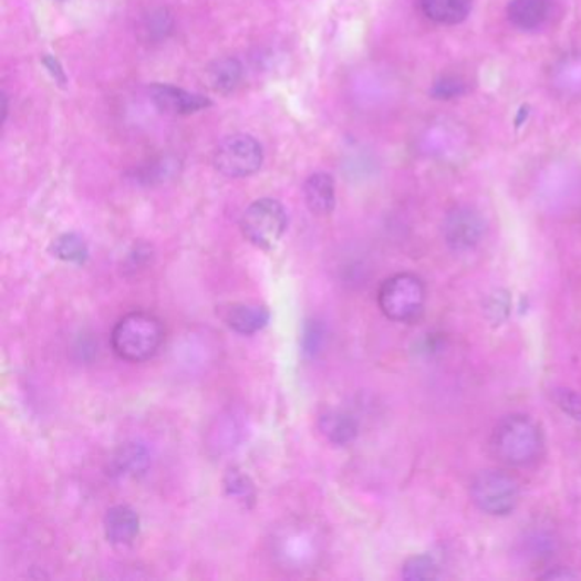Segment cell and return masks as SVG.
Instances as JSON below:
<instances>
[{
    "instance_id": "obj_18",
    "label": "cell",
    "mask_w": 581,
    "mask_h": 581,
    "mask_svg": "<svg viewBox=\"0 0 581 581\" xmlns=\"http://www.w3.org/2000/svg\"><path fill=\"white\" fill-rule=\"evenodd\" d=\"M242 63L234 56L215 60L210 68L207 69V82L215 93L229 94L230 91L238 87L242 81Z\"/></svg>"
},
{
    "instance_id": "obj_27",
    "label": "cell",
    "mask_w": 581,
    "mask_h": 581,
    "mask_svg": "<svg viewBox=\"0 0 581 581\" xmlns=\"http://www.w3.org/2000/svg\"><path fill=\"white\" fill-rule=\"evenodd\" d=\"M486 312L488 318L492 322H504L507 319L508 312H510V299H508L507 292L498 290L489 297L488 305H486Z\"/></svg>"
},
{
    "instance_id": "obj_10",
    "label": "cell",
    "mask_w": 581,
    "mask_h": 581,
    "mask_svg": "<svg viewBox=\"0 0 581 581\" xmlns=\"http://www.w3.org/2000/svg\"><path fill=\"white\" fill-rule=\"evenodd\" d=\"M148 96L167 115H193L204 112L211 106V101L201 94L188 93V91L170 84H153L148 87Z\"/></svg>"
},
{
    "instance_id": "obj_9",
    "label": "cell",
    "mask_w": 581,
    "mask_h": 581,
    "mask_svg": "<svg viewBox=\"0 0 581 581\" xmlns=\"http://www.w3.org/2000/svg\"><path fill=\"white\" fill-rule=\"evenodd\" d=\"M469 135L456 122L429 123L418 138L419 153L428 159L454 163L466 153Z\"/></svg>"
},
{
    "instance_id": "obj_8",
    "label": "cell",
    "mask_w": 581,
    "mask_h": 581,
    "mask_svg": "<svg viewBox=\"0 0 581 581\" xmlns=\"http://www.w3.org/2000/svg\"><path fill=\"white\" fill-rule=\"evenodd\" d=\"M445 245L454 252L475 251L486 236V220L481 211L469 205H459L445 215L442 224Z\"/></svg>"
},
{
    "instance_id": "obj_13",
    "label": "cell",
    "mask_w": 581,
    "mask_h": 581,
    "mask_svg": "<svg viewBox=\"0 0 581 581\" xmlns=\"http://www.w3.org/2000/svg\"><path fill=\"white\" fill-rule=\"evenodd\" d=\"M104 530H106L107 541L112 544H132L141 530V519H138L137 511L132 510L131 507L118 505L107 510L104 517Z\"/></svg>"
},
{
    "instance_id": "obj_5",
    "label": "cell",
    "mask_w": 581,
    "mask_h": 581,
    "mask_svg": "<svg viewBox=\"0 0 581 581\" xmlns=\"http://www.w3.org/2000/svg\"><path fill=\"white\" fill-rule=\"evenodd\" d=\"M289 227L286 207L273 198H261L249 205L242 214L241 230L251 245L260 249H273L282 241Z\"/></svg>"
},
{
    "instance_id": "obj_11",
    "label": "cell",
    "mask_w": 581,
    "mask_h": 581,
    "mask_svg": "<svg viewBox=\"0 0 581 581\" xmlns=\"http://www.w3.org/2000/svg\"><path fill=\"white\" fill-rule=\"evenodd\" d=\"M508 21L520 31H537L549 23L552 15V0H510L507 8Z\"/></svg>"
},
{
    "instance_id": "obj_2",
    "label": "cell",
    "mask_w": 581,
    "mask_h": 581,
    "mask_svg": "<svg viewBox=\"0 0 581 581\" xmlns=\"http://www.w3.org/2000/svg\"><path fill=\"white\" fill-rule=\"evenodd\" d=\"M163 341V322L148 312H131L113 328V352L125 362L141 363L153 359Z\"/></svg>"
},
{
    "instance_id": "obj_3",
    "label": "cell",
    "mask_w": 581,
    "mask_h": 581,
    "mask_svg": "<svg viewBox=\"0 0 581 581\" xmlns=\"http://www.w3.org/2000/svg\"><path fill=\"white\" fill-rule=\"evenodd\" d=\"M536 197L552 215L574 210L581 201L580 170L567 163H551L537 176Z\"/></svg>"
},
{
    "instance_id": "obj_17",
    "label": "cell",
    "mask_w": 581,
    "mask_h": 581,
    "mask_svg": "<svg viewBox=\"0 0 581 581\" xmlns=\"http://www.w3.org/2000/svg\"><path fill=\"white\" fill-rule=\"evenodd\" d=\"M419 9L434 23L456 27L470 14L473 0H419Z\"/></svg>"
},
{
    "instance_id": "obj_7",
    "label": "cell",
    "mask_w": 581,
    "mask_h": 581,
    "mask_svg": "<svg viewBox=\"0 0 581 581\" xmlns=\"http://www.w3.org/2000/svg\"><path fill=\"white\" fill-rule=\"evenodd\" d=\"M263 147L251 135L236 134L224 138L214 153V166L227 178H248L263 166Z\"/></svg>"
},
{
    "instance_id": "obj_20",
    "label": "cell",
    "mask_w": 581,
    "mask_h": 581,
    "mask_svg": "<svg viewBox=\"0 0 581 581\" xmlns=\"http://www.w3.org/2000/svg\"><path fill=\"white\" fill-rule=\"evenodd\" d=\"M179 160L173 156L160 157V159L151 160L147 166H142L135 170V179L142 185H160L169 181L178 175Z\"/></svg>"
},
{
    "instance_id": "obj_30",
    "label": "cell",
    "mask_w": 581,
    "mask_h": 581,
    "mask_svg": "<svg viewBox=\"0 0 581 581\" xmlns=\"http://www.w3.org/2000/svg\"><path fill=\"white\" fill-rule=\"evenodd\" d=\"M541 578L542 580H573V578H578V574L567 570V568H554V570L541 574Z\"/></svg>"
},
{
    "instance_id": "obj_19",
    "label": "cell",
    "mask_w": 581,
    "mask_h": 581,
    "mask_svg": "<svg viewBox=\"0 0 581 581\" xmlns=\"http://www.w3.org/2000/svg\"><path fill=\"white\" fill-rule=\"evenodd\" d=\"M322 435L334 445H349L359 435V423L349 413L330 412L319 419Z\"/></svg>"
},
{
    "instance_id": "obj_25",
    "label": "cell",
    "mask_w": 581,
    "mask_h": 581,
    "mask_svg": "<svg viewBox=\"0 0 581 581\" xmlns=\"http://www.w3.org/2000/svg\"><path fill=\"white\" fill-rule=\"evenodd\" d=\"M469 91L466 79L459 74H445L435 81L434 87L429 91V94L435 100L450 101L456 97L464 96Z\"/></svg>"
},
{
    "instance_id": "obj_6",
    "label": "cell",
    "mask_w": 581,
    "mask_h": 581,
    "mask_svg": "<svg viewBox=\"0 0 581 581\" xmlns=\"http://www.w3.org/2000/svg\"><path fill=\"white\" fill-rule=\"evenodd\" d=\"M519 483L504 470H481L470 483V498L476 507L492 517L511 513L519 504Z\"/></svg>"
},
{
    "instance_id": "obj_1",
    "label": "cell",
    "mask_w": 581,
    "mask_h": 581,
    "mask_svg": "<svg viewBox=\"0 0 581 581\" xmlns=\"http://www.w3.org/2000/svg\"><path fill=\"white\" fill-rule=\"evenodd\" d=\"M489 444L500 463L527 467L541 457L544 438L541 428L530 416L510 415L497 423Z\"/></svg>"
},
{
    "instance_id": "obj_12",
    "label": "cell",
    "mask_w": 581,
    "mask_h": 581,
    "mask_svg": "<svg viewBox=\"0 0 581 581\" xmlns=\"http://www.w3.org/2000/svg\"><path fill=\"white\" fill-rule=\"evenodd\" d=\"M551 85L559 96L581 100V52L568 53L552 65Z\"/></svg>"
},
{
    "instance_id": "obj_24",
    "label": "cell",
    "mask_w": 581,
    "mask_h": 581,
    "mask_svg": "<svg viewBox=\"0 0 581 581\" xmlns=\"http://www.w3.org/2000/svg\"><path fill=\"white\" fill-rule=\"evenodd\" d=\"M224 485H226V491L229 497L236 498V500L242 501L245 505L248 501H251V504L255 501V485L242 470L236 469V467L227 470Z\"/></svg>"
},
{
    "instance_id": "obj_14",
    "label": "cell",
    "mask_w": 581,
    "mask_h": 581,
    "mask_svg": "<svg viewBox=\"0 0 581 581\" xmlns=\"http://www.w3.org/2000/svg\"><path fill=\"white\" fill-rule=\"evenodd\" d=\"M224 321L239 334H255L270 321V311L260 304H230L224 309Z\"/></svg>"
},
{
    "instance_id": "obj_22",
    "label": "cell",
    "mask_w": 581,
    "mask_h": 581,
    "mask_svg": "<svg viewBox=\"0 0 581 581\" xmlns=\"http://www.w3.org/2000/svg\"><path fill=\"white\" fill-rule=\"evenodd\" d=\"M175 28V19L167 9H156L144 19L141 27L142 37L145 41H163L169 37Z\"/></svg>"
},
{
    "instance_id": "obj_26",
    "label": "cell",
    "mask_w": 581,
    "mask_h": 581,
    "mask_svg": "<svg viewBox=\"0 0 581 581\" xmlns=\"http://www.w3.org/2000/svg\"><path fill=\"white\" fill-rule=\"evenodd\" d=\"M324 341H326V328L322 326V322H305L304 333H302V352L304 355L309 359H315L322 352Z\"/></svg>"
},
{
    "instance_id": "obj_29",
    "label": "cell",
    "mask_w": 581,
    "mask_h": 581,
    "mask_svg": "<svg viewBox=\"0 0 581 581\" xmlns=\"http://www.w3.org/2000/svg\"><path fill=\"white\" fill-rule=\"evenodd\" d=\"M43 65H45L46 71H49L50 75H52L53 81L59 82L60 85H63L65 82H68V75H65V72H63L62 65H60V62L55 59V56H43Z\"/></svg>"
},
{
    "instance_id": "obj_21",
    "label": "cell",
    "mask_w": 581,
    "mask_h": 581,
    "mask_svg": "<svg viewBox=\"0 0 581 581\" xmlns=\"http://www.w3.org/2000/svg\"><path fill=\"white\" fill-rule=\"evenodd\" d=\"M53 256L68 263L84 264L90 258V248L77 234H62L53 241Z\"/></svg>"
},
{
    "instance_id": "obj_16",
    "label": "cell",
    "mask_w": 581,
    "mask_h": 581,
    "mask_svg": "<svg viewBox=\"0 0 581 581\" xmlns=\"http://www.w3.org/2000/svg\"><path fill=\"white\" fill-rule=\"evenodd\" d=\"M151 466L147 448L141 444H125L113 454L110 470L116 478H137Z\"/></svg>"
},
{
    "instance_id": "obj_28",
    "label": "cell",
    "mask_w": 581,
    "mask_h": 581,
    "mask_svg": "<svg viewBox=\"0 0 581 581\" xmlns=\"http://www.w3.org/2000/svg\"><path fill=\"white\" fill-rule=\"evenodd\" d=\"M556 403L574 419H581V396L573 391L561 390L556 393Z\"/></svg>"
},
{
    "instance_id": "obj_23",
    "label": "cell",
    "mask_w": 581,
    "mask_h": 581,
    "mask_svg": "<svg viewBox=\"0 0 581 581\" xmlns=\"http://www.w3.org/2000/svg\"><path fill=\"white\" fill-rule=\"evenodd\" d=\"M437 559L432 554H418L407 559L403 567V578L409 581L435 580L438 577Z\"/></svg>"
},
{
    "instance_id": "obj_15",
    "label": "cell",
    "mask_w": 581,
    "mask_h": 581,
    "mask_svg": "<svg viewBox=\"0 0 581 581\" xmlns=\"http://www.w3.org/2000/svg\"><path fill=\"white\" fill-rule=\"evenodd\" d=\"M304 198L309 210L315 215H330L336 207V188L333 176L315 173L304 183Z\"/></svg>"
},
{
    "instance_id": "obj_4",
    "label": "cell",
    "mask_w": 581,
    "mask_h": 581,
    "mask_svg": "<svg viewBox=\"0 0 581 581\" xmlns=\"http://www.w3.org/2000/svg\"><path fill=\"white\" fill-rule=\"evenodd\" d=\"M378 308L394 322H415L423 314L426 290L416 274L397 273L378 289Z\"/></svg>"
}]
</instances>
